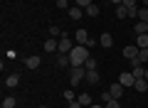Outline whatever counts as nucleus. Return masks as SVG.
<instances>
[{"label":"nucleus","mask_w":148,"mask_h":108,"mask_svg":"<svg viewBox=\"0 0 148 108\" xmlns=\"http://www.w3.org/2000/svg\"><path fill=\"white\" fill-rule=\"evenodd\" d=\"M89 47L84 44H74V49L69 52V62H72V67H84V62L89 59Z\"/></svg>","instance_id":"obj_1"},{"label":"nucleus","mask_w":148,"mask_h":108,"mask_svg":"<svg viewBox=\"0 0 148 108\" xmlns=\"http://www.w3.org/2000/svg\"><path fill=\"white\" fill-rule=\"evenodd\" d=\"M84 79H86V69L84 67H72V69H69V84H72V86L82 84Z\"/></svg>","instance_id":"obj_2"},{"label":"nucleus","mask_w":148,"mask_h":108,"mask_svg":"<svg viewBox=\"0 0 148 108\" xmlns=\"http://www.w3.org/2000/svg\"><path fill=\"white\" fill-rule=\"evenodd\" d=\"M74 49V42L72 39H69V37H62V39H59V54H69V52H72Z\"/></svg>","instance_id":"obj_3"},{"label":"nucleus","mask_w":148,"mask_h":108,"mask_svg":"<svg viewBox=\"0 0 148 108\" xmlns=\"http://www.w3.org/2000/svg\"><path fill=\"white\" fill-rule=\"evenodd\" d=\"M119 84H121L123 88H128V86H133V84H136V76H133L131 71H123L121 79H119Z\"/></svg>","instance_id":"obj_4"},{"label":"nucleus","mask_w":148,"mask_h":108,"mask_svg":"<svg viewBox=\"0 0 148 108\" xmlns=\"http://www.w3.org/2000/svg\"><path fill=\"white\" fill-rule=\"evenodd\" d=\"M136 57H138V47H136V44L123 47V59H128V62H131V59H136Z\"/></svg>","instance_id":"obj_5"},{"label":"nucleus","mask_w":148,"mask_h":108,"mask_svg":"<svg viewBox=\"0 0 148 108\" xmlns=\"http://www.w3.org/2000/svg\"><path fill=\"white\" fill-rule=\"evenodd\" d=\"M109 93H111V98H116V101H119V98H121L123 96V86H121V84H111V86H109Z\"/></svg>","instance_id":"obj_6"},{"label":"nucleus","mask_w":148,"mask_h":108,"mask_svg":"<svg viewBox=\"0 0 148 108\" xmlns=\"http://www.w3.org/2000/svg\"><path fill=\"white\" fill-rule=\"evenodd\" d=\"M74 39H77V44H84L86 47V42H89V32H86V30H77V32H74Z\"/></svg>","instance_id":"obj_7"},{"label":"nucleus","mask_w":148,"mask_h":108,"mask_svg":"<svg viewBox=\"0 0 148 108\" xmlns=\"http://www.w3.org/2000/svg\"><path fill=\"white\" fill-rule=\"evenodd\" d=\"M40 62H42V59L37 57V54H32V57L25 59V67H27V69H37V67H40Z\"/></svg>","instance_id":"obj_8"},{"label":"nucleus","mask_w":148,"mask_h":108,"mask_svg":"<svg viewBox=\"0 0 148 108\" xmlns=\"http://www.w3.org/2000/svg\"><path fill=\"white\" fill-rule=\"evenodd\" d=\"M99 44L104 47V49H109V47H114V37H111V35H106V32H104V35L99 37Z\"/></svg>","instance_id":"obj_9"},{"label":"nucleus","mask_w":148,"mask_h":108,"mask_svg":"<svg viewBox=\"0 0 148 108\" xmlns=\"http://www.w3.org/2000/svg\"><path fill=\"white\" fill-rule=\"evenodd\" d=\"M57 64L62 69H72V62H69V54H57Z\"/></svg>","instance_id":"obj_10"},{"label":"nucleus","mask_w":148,"mask_h":108,"mask_svg":"<svg viewBox=\"0 0 148 108\" xmlns=\"http://www.w3.org/2000/svg\"><path fill=\"white\" fill-rule=\"evenodd\" d=\"M67 15L72 17V20H79V17L84 15V10H82L79 5H74V7H69V10H67Z\"/></svg>","instance_id":"obj_11"},{"label":"nucleus","mask_w":148,"mask_h":108,"mask_svg":"<svg viewBox=\"0 0 148 108\" xmlns=\"http://www.w3.org/2000/svg\"><path fill=\"white\" fill-rule=\"evenodd\" d=\"M59 49V42L54 39V37H49L47 42H45V52H57Z\"/></svg>","instance_id":"obj_12"},{"label":"nucleus","mask_w":148,"mask_h":108,"mask_svg":"<svg viewBox=\"0 0 148 108\" xmlns=\"http://www.w3.org/2000/svg\"><path fill=\"white\" fill-rule=\"evenodd\" d=\"M133 32H136V35H148V22H141V20H138L136 27H133Z\"/></svg>","instance_id":"obj_13"},{"label":"nucleus","mask_w":148,"mask_h":108,"mask_svg":"<svg viewBox=\"0 0 148 108\" xmlns=\"http://www.w3.org/2000/svg\"><path fill=\"white\" fill-rule=\"evenodd\" d=\"M133 88H136V91H141V93H146V91H148V81H146V79H136Z\"/></svg>","instance_id":"obj_14"},{"label":"nucleus","mask_w":148,"mask_h":108,"mask_svg":"<svg viewBox=\"0 0 148 108\" xmlns=\"http://www.w3.org/2000/svg\"><path fill=\"white\" fill-rule=\"evenodd\" d=\"M17 84H20V76H17V74H10V76L5 79V86H8V88H15Z\"/></svg>","instance_id":"obj_15"},{"label":"nucleus","mask_w":148,"mask_h":108,"mask_svg":"<svg viewBox=\"0 0 148 108\" xmlns=\"http://www.w3.org/2000/svg\"><path fill=\"white\" fill-rule=\"evenodd\" d=\"M99 12H101V7L91 3V5H89V7H86V10H84V15H86V17H96V15H99Z\"/></svg>","instance_id":"obj_16"},{"label":"nucleus","mask_w":148,"mask_h":108,"mask_svg":"<svg viewBox=\"0 0 148 108\" xmlns=\"http://www.w3.org/2000/svg\"><path fill=\"white\" fill-rule=\"evenodd\" d=\"M136 47L138 49H146L148 47V35H136Z\"/></svg>","instance_id":"obj_17"},{"label":"nucleus","mask_w":148,"mask_h":108,"mask_svg":"<svg viewBox=\"0 0 148 108\" xmlns=\"http://www.w3.org/2000/svg\"><path fill=\"white\" fill-rule=\"evenodd\" d=\"M86 84L96 86V84H99V71H86Z\"/></svg>","instance_id":"obj_18"},{"label":"nucleus","mask_w":148,"mask_h":108,"mask_svg":"<svg viewBox=\"0 0 148 108\" xmlns=\"http://www.w3.org/2000/svg\"><path fill=\"white\" fill-rule=\"evenodd\" d=\"M136 62H138V64H148V47H146V49H138Z\"/></svg>","instance_id":"obj_19"},{"label":"nucleus","mask_w":148,"mask_h":108,"mask_svg":"<svg viewBox=\"0 0 148 108\" xmlns=\"http://www.w3.org/2000/svg\"><path fill=\"white\" fill-rule=\"evenodd\" d=\"M77 101H79L84 108H89V106H91V96H89V93H82V96L77 98Z\"/></svg>","instance_id":"obj_20"},{"label":"nucleus","mask_w":148,"mask_h":108,"mask_svg":"<svg viewBox=\"0 0 148 108\" xmlns=\"http://www.w3.org/2000/svg\"><path fill=\"white\" fill-rule=\"evenodd\" d=\"M84 69H86V71H96V59L89 57V59L84 62Z\"/></svg>","instance_id":"obj_21"},{"label":"nucleus","mask_w":148,"mask_h":108,"mask_svg":"<svg viewBox=\"0 0 148 108\" xmlns=\"http://www.w3.org/2000/svg\"><path fill=\"white\" fill-rule=\"evenodd\" d=\"M15 106H17V101H15V96H8L5 101H3V106H0V108H15Z\"/></svg>","instance_id":"obj_22"},{"label":"nucleus","mask_w":148,"mask_h":108,"mask_svg":"<svg viewBox=\"0 0 148 108\" xmlns=\"http://www.w3.org/2000/svg\"><path fill=\"white\" fill-rule=\"evenodd\" d=\"M116 17H121V20L128 17V7L126 5H116Z\"/></svg>","instance_id":"obj_23"},{"label":"nucleus","mask_w":148,"mask_h":108,"mask_svg":"<svg viewBox=\"0 0 148 108\" xmlns=\"http://www.w3.org/2000/svg\"><path fill=\"white\" fill-rule=\"evenodd\" d=\"M104 108H121V103H119L116 98H111L109 103H104Z\"/></svg>","instance_id":"obj_24"},{"label":"nucleus","mask_w":148,"mask_h":108,"mask_svg":"<svg viewBox=\"0 0 148 108\" xmlns=\"http://www.w3.org/2000/svg\"><path fill=\"white\" fill-rule=\"evenodd\" d=\"M74 3H77V5H79L82 10H86V7L91 5V0H74Z\"/></svg>","instance_id":"obj_25"},{"label":"nucleus","mask_w":148,"mask_h":108,"mask_svg":"<svg viewBox=\"0 0 148 108\" xmlns=\"http://www.w3.org/2000/svg\"><path fill=\"white\" fill-rule=\"evenodd\" d=\"M57 7L59 10H69V0H57Z\"/></svg>","instance_id":"obj_26"},{"label":"nucleus","mask_w":148,"mask_h":108,"mask_svg":"<svg viewBox=\"0 0 148 108\" xmlns=\"http://www.w3.org/2000/svg\"><path fill=\"white\" fill-rule=\"evenodd\" d=\"M49 35L57 37V35H59V27H57V25H49Z\"/></svg>","instance_id":"obj_27"},{"label":"nucleus","mask_w":148,"mask_h":108,"mask_svg":"<svg viewBox=\"0 0 148 108\" xmlns=\"http://www.w3.org/2000/svg\"><path fill=\"white\" fill-rule=\"evenodd\" d=\"M67 108H84V106H82V103L74 98V101H69V106H67Z\"/></svg>","instance_id":"obj_28"},{"label":"nucleus","mask_w":148,"mask_h":108,"mask_svg":"<svg viewBox=\"0 0 148 108\" xmlns=\"http://www.w3.org/2000/svg\"><path fill=\"white\" fill-rule=\"evenodd\" d=\"M64 98L67 101H74V91H64Z\"/></svg>","instance_id":"obj_29"},{"label":"nucleus","mask_w":148,"mask_h":108,"mask_svg":"<svg viewBox=\"0 0 148 108\" xmlns=\"http://www.w3.org/2000/svg\"><path fill=\"white\" fill-rule=\"evenodd\" d=\"M123 5H126V7H131V5H136V0H123Z\"/></svg>","instance_id":"obj_30"},{"label":"nucleus","mask_w":148,"mask_h":108,"mask_svg":"<svg viewBox=\"0 0 148 108\" xmlns=\"http://www.w3.org/2000/svg\"><path fill=\"white\" fill-rule=\"evenodd\" d=\"M109 3H114V5H123V0H109Z\"/></svg>","instance_id":"obj_31"},{"label":"nucleus","mask_w":148,"mask_h":108,"mask_svg":"<svg viewBox=\"0 0 148 108\" xmlns=\"http://www.w3.org/2000/svg\"><path fill=\"white\" fill-rule=\"evenodd\" d=\"M89 108H104V106H96V103H91V106Z\"/></svg>","instance_id":"obj_32"},{"label":"nucleus","mask_w":148,"mask_h":108,"mask_svg":"<svg viewBox=\"0 0 148 108\" xmlns=\"http://www.w3.org/2000/svg\"><path fill=\"white\" fill-rule=\"evenodd\" d=\"M146 81H148V67H146Z\"/></svg>","instance_id":"obj_33"},{"label":"nucleus","mask_w":148,"mask_h":108,"mask_svg":"<svg viewBox=\"0 0 148 108\" xmlns=\"http://www.w3.org/2000/svg\"><path fill=\"white\" fill-rule=\"evenodd\" d=\"M40 108H45V106H40Z\"/></svg>","instance_id":"obj_34"}]
</instances>
